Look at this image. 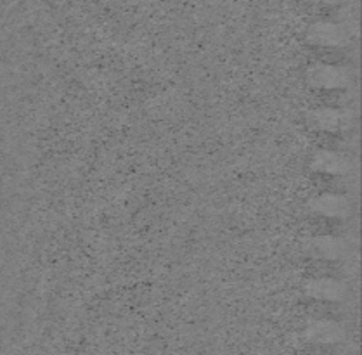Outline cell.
<instances>
[{
	"instance_id": "cell-7",
	"label": "cell",
	"mask_w": 362,
	"mask_h": 355,
	"mask_svg": "<svg viewBox=\"0 0 362 355\" xmlns=\"http://www.w3.org/2000/svg\"><path fill=\"white\" fill-rule=\"evenodd\" d=\"M310 122L321 130H338L346 125L349 117L345 111L337 110V107H321V110L312 111Z\"/></svg>"
},
{
	"instance_id": "cell-4",
	"label": "cell",
	"mask_w": 362,
	"mask_h": 355,
	"mask_svg": "<svg viewBox=\"0 0 362 355\" xmlns=\"http://www.w3.org/2000/svg\"><path fill=\"white\" fill-rule=\"evenodd\" d=\"M312 208H314L317 214L326 215V217H345L350 211V202L341 194H326L317 196V198L312 202Z\"/></svg>"
},
{
	"instance_id": "cell-8",
	"label": "cell",
	"mask_w": 362,
	"mask_h": 355,
	"mask_svg": "<svg viewBox=\"0 0 362 355\" xmlns=\"http://www.w3.org/2000/svg\"><path fill=\"white\" fill-rule=\"evenodd\" d=\"M312 252L317 255V257L333 260V258H338L345 252V245L344 241L338 238L321 236L315 238L314 241H312Z\"/></svg>"
},
{
	"instance_id": "cell-2",
	"label": "cell",
	"mask_w": 362,
	"mask_h": 355,
	"mask_svg": "<svg viewBox=\"0 0 362 355\" xmlns=\"http://www.w3.org/2000/svg\"><path fill=\"white\" fill-rule=\"evenodd\" d=\"M307 38L317 45H341L346 40V32L338 23L319 21L310 26Z\"/></svg>"
},
{
	"instance_id": "cell-6",
	"label": "cell",
	"mask_w": 362,
	"mask_h": 355,
	"mask_svg": "<svg viewBox=\"0 0 362 355\" xmlns=\"http://www.w3.org/2000/svg\"><path fill=\"white\" fill-rule=\"evenodd\" d=\"M307 293L317 300L338 302V300L344 298L346 289L337 279H314L307 284Z\"/></svg>"
},
{
	"instance_id": "cell-3",
	"label": "cell",
	"mask_w": 362,
	"mask_h": 355,
	"mask_svg": "<svg viewBox=\"0 0 362 355\" xmlns=\"http://www.w3.org/2000/svg\"><path fill=\"white\" fill-rule=\"evenodd\" d=\"M305 337L312 343L333 345L344 338V327L334 321H315L305 330Z\"/></svg>"
},
{
	"instance_id": "cell-1",
	"label": "cell",
	"mask_w": 362,
	"mask_h": 355,
	"mask_svg": "<svg viewBox=\"0 0 362 355\" xmlns=\"http://www.w3.org/2000/svg\"><path fill=\"white\" fill-rule=\"evenodd\" d=\"M309 80L315 87L340 88L349 82V73L333 64H315L314 68H310Z\"/></svg>"
},
{
	"instance_id": "cell-5",
	"label": "cell",
	"mask_w": 362,
	"mask_h": 355,
	"mask_svg": "<svg viewBox=\"0 0 362 355\" xmlns=\"http://www.w3.org/2000/svg\"><path fill=\"white\" fill-rule=\"evenodd\" d=\"M312 167L319 172L331 173V175H338V173H345L350 170V160L344 154L334 151H319L314 154L312 160Z\"/></svg>"
}]
</instances>
